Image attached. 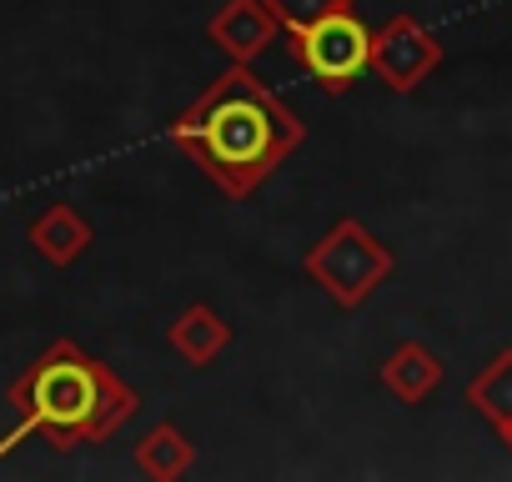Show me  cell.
I'll return each instance as SVG.
<instances>
[{
	"label": "cell",
	"instance_id": "30bf717a",
	"mask_svg": "<svg viewBox=\"0 0 512 482\" xmlns=\"http://www.w3.org/2000/svg\"><path fill=\"white\" fill-rule=\"evenodd\" d=\"M191 462H196V447H191V437H186L176 422H156V427L136 442V467H141V477H151V482H176Z\"/></svg>",
	"mask_w": 512,
	"mask_h": 482
},
{
	"label": "cell",
	"instance_id": "5b68a950",
	"mask_svg": "<svg viewBox=\"0 0 512 482\" xmlns=\"http://www.w3.org/2000/svg\"><path fill=\"white\" fill-rule=\"evenodd\" d=\"M442 56H447L442 41L417 16H407V11L372 31V76L387 91H397V96H412L422 81H432Z\"/></svg>",
	"mask_w": 512,
	"mask_h": 482
},
{
	"label": "cell",
	"instance_id": "7c38bea8",
	"mask_svg": "<svg viewBox=\"0 0 512 482\" xmlns=\"http://www.w3.org/2000/svg\"><path fill=\"white\" fill-rule=\"evenodd\" d=\"M267 6H272L282 36H297V31H307V26L337 16V11H352V0H267Z\"/></svg>",
	"mask_w": 512,
	"mask_h": 482
},
{
	"label": "cell",
	"instance_id": "9c48e42d",
	"mask_svg": "<svg viewBox=\"0 0 512 482\" xmlns=\"http://www.w3.org/2000/svg\"><path fill=\"white\" fill-rule=\"evenodd\" d=\"M442 377H447L442 357H437L432 347H422V342H402V347L382 362V387H387L402 407L427 402V397L442 387Z\"/></svg>",
	"mask_w": 512,
	"mask_h": 482
},
{
	"label": "cell",
	"instance_id": "ba28073f",
	"mask_svg": "<svg viewBox=\"0 0 512 482\" xmlns=\"http://www.w3.org/2000/svg\"><path fill=\"white\" fill-rule=\"evenodd\" d=\"M166 347H171L181 362H191V367H211V362L231 347V327L221 322V312H216V307L191 302V307L166 327Z\"/></svg>",
	"mask_w": 512,
	"mask_h": 482
},
{
	"label": "cell",
	"instance_id": "52a82bcc",
	"mask_svg": "<svg viewBox=\"0 0 512 482\" xmlns=\"http://www.w3.org/2000/svg\"><path fill=\"white\" fill-rule=\"evenodd\" d=\"M26 241L41 252V262H51V267L66 272V267H76V262L91 252L96 226L86 221L81 206H71V201H51V206H41V211L31 216Z\"/></svg>",
	"mask_w": 512,
	"mask_h": 482
},
{
	"label": "cell",
	"instance_id": "4fadbf2b",
	"mask_svg": "<svg viewBox=\"0 0 512 482\" xmlns=\"http://www.w3.org/2000/svg\"><path fill=\"white\" fill-rule=\"evenodd\" d=\"M497 437H502V447L512 452V417H507V422H497Z\"/></svg>",
	"mask_w": 512,
	"mask_h": 482
},
{
	"label": "cell",
	"instance_id": "6da1fadb",
	"mask_svg": "<svg viewBox=\"0 0 512 482\" xmlns=\"http://www.w3.org/2000/svg\"><path fill=\"white\" fill-rule=\"evenodd\" d=\"M166 136L231 201H246L307 141V126L251 66H226L166 126Z\"/></svg>",
	"mask_w": 512,
	"mask_h": 482
},
{
	"label": "cell",
	"instance_id": "8992f818",
	"mask_svg": "<svg viewBox=\"0 0 512 482\" xmlns=\"http://www.w3.org/2000/svg\"><path fill=\"white\" fill-rule=\"evenodd\" d=\"M206 41L226 56V66H251L262 51H272L282 41V26L267 0H226L206 21Z\"/></svg>",
	"mask_w": 512,
	"mask_h": 482
},
{
	"label": "cell",
	"instance_id": "277c9868",
	"mask_svg": "<svg viewBox=\"0 0 512 482\" xmlns=\"http://www.w3.org/2000/svg\"><path fill=\"white\" fill-rule=\"evenodd\" d=\"M287 51L312 76V86H322L327 96L352 91L372 71V31L357 21V11H337V16L287 36Z\"/></svg>",
	"mask_w": 512,
	"mask_h": 482
},
{
	"label": "cell",
	"instance_id": "7a4b0ae2",
	"mask_svg": "<svg viewBox=\"0 0 512 482\" xmlns=\"http://www.w3.org/2000/svg\"><path fill=\"white\" fill-rule=\"evenodd\" d=\"M6 397H11L21 422H16L11 437H0V457H6L21 437H46L56 452H76V447L116 437L141 412V392L111 362L91 357L71 337H56L11 382Z\"/></svg>",
	"mask_w": 512,
	"mask_h": 482
},
{
	"label": "cell",
	"instance_id": "3957f363",
	"mask_svg": "<svg viewBox=\"0 0 512 482\" xmlns=\"http://www.w3.org/2000/svg\"><path fill=\"white\" fill-rule=\"evenodd\" d=\"M302 272L342 307V312H357L377 297V287L397 272V257L392 247L367 231L357 216H337L302 257Z\"/></svg>",
	"mask_w": 512,
	"mask_h": 482
},
{
	"label": "cell",
	"instance_id": "8fae6325",
	"mask_svg": "<svg viewBox=\"0 0 512 482\" xmlns=\"http://www.w3.org/2000/svg\"><path fill=\"white\" fill-rule=\"evenodd\" d=\"M462 402L492 427L512 417V347H502L482 372H472V382L462 387Z\"/></svg>",
	"mask_w": 512,
	"mask_h": 482
}]
</instances>
